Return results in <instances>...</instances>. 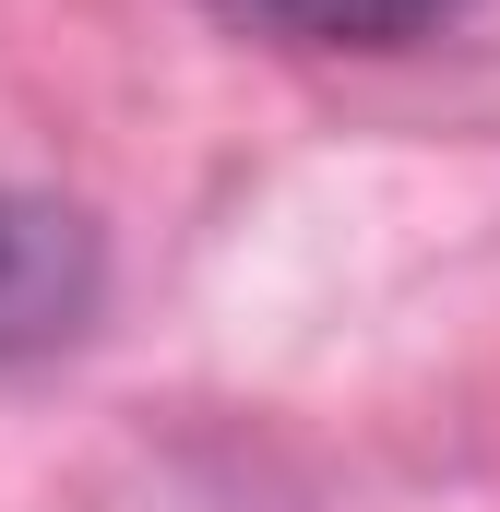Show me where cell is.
Here are the masks:
<instances>
[{
  "instance_id": "7a4b0ae2",
  "label": "cell",
  "mask_w": 500,
  "mask_h": 512,
  "mask_svg": "<svg viewBox=\"0 0 500 512\" xmlns=\"http://www.w3.org/2000/svg\"><path fill=\"white\" fill-rule=\"evenodd\" d=\"M215 12L274 48H417V36H453L477 0H215Z\"/></svg>"
},
{
  "instance_id": "6da1fadb",
  "label": "cell",
  "mask_w": 500,
  "mask_h": 512,
  "mask_svg": "<svg viewBox=\"0 0 500 512\" xmlns=\"http://www.w3.org/2000/svg\"><path fill=\"white\" fill-rule=\"evenodd\" d=\"M84 310H96V227L72 203L0 191V358L60 346Z\"/></svg>"
}]
</instances>
